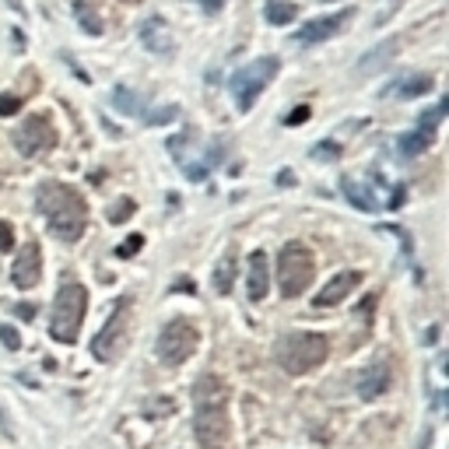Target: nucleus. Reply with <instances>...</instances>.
<instances>
[{
	"mask_svg": "<svg viewBox=\"0 0 449 449\" xmlns=\"http://www.w3.org/2000/svg\"><path fill=\"white\" fill-rule=\"evenodd\" d=\"M0 341H4V348H8V351H18V348H21V341H18V330H14V326H0Z\"/></svg>",
	"mask_w": 449,
	"mask_h": 449,
	"instance_id": "473e14b6",
	"label": "nucleus"
},
{
	"mask_svg": "<svg viewBox=\"0 0 449 449\" xmlns=\"http://www.w3.org/2000/svg\"><path fill=\"white\" fill-rule=\"evenodd\" d=\"M39 211L49 221V232L60 239V243H77L88 228V207L84 197L67 186V183H56V179H46L39 186Z\"/></svg>",
	"mask_w": 449,
	"mask_h": 449,
	"instance_id": "f03ea898",
	"label": "nucleus"
},
{
	"mask_svg": "<svg viewBox=\"0 0 449 449\" xmlns=\"http://www.w3.org/2000/svg\"><path fill=\"white\" fill-rule=\"evenodd\" d=\"M337 155H341V144L337 141H323V144H316L313 151H309V158H330V162H337Z\"/></svg>",
	"mask_w": 449,
	"mask_h": 449,
	"instance_id": "bb28decb",
	"label": "nucleus"
},
{
	"mask_svg": "<svg viewBox=\"0 0 449 449\" xmlns=\"http://www.w3.org/2000/svg\"><path fill=\"white\" fill-rule=\"evenodd\" d=\"M137 36H141V46H144L147 53H155V56H172V53H175V39H172V32H169L165 18H158V14L144 18L141 28H137Z\"/></svg>",
	"mask_w": 449,
	"mask_h": 449,
	"instance_id": "f8f14e48",
	"label": "nucleus"
},
{
	"mask_svg": "<svg viewBox=\"0 0 449 449\" xmlns=\"http://www.w3.org/2000/svg\"><path fill=\"white\" fill-rule=\"evenodd\" d=\"M309 116H313V109H309V106H295V109L284 116V127H298V123H306Z\"/></svg>",
	"mask_w": 449,
	"mask_h": 449,
	"instance_id": "c756f323",
	"label": "nucleus"
},
{
	"mask_svg": "<svg viewBox=\"0 0 449 449\" xmlns=\"http://www.w3.org/2000/svg\"><path fill=\"white\" fill-rule=\"evenodd\" d=\"M354 18V11L351 8H341L337 14H323V18H313L306 28H298V43H302V46H316V43H326V39H334L337 32H341V28L348 25Z\"/></svg>",
	"mask_w": 449,
	"mask_h": 449,
	"instance_id": "9d476101",
	"label": "nucleus"
},
{
	"mask_svg": "<svg viewBox=\"0 0 449 449\" xmlns=\"http://www.w3.org/2000/svg\"><path fill=\"white\" fill-rule=\"evenodd\" d=\"M341 190H344V197L358 207V211H379V200H376V193L369 190V186H362V183H358V179H351V175H344L341 179Z\"/></svg>",
	"mask_w": 449,
	"mask_h": 449,
	"instance_id": "6ab92c4d",
	"label": "nucleus"
},
{
	"mask_svg": "<svg viewBox=\"0 0 449 449\" xmlns=\"http://www.w3.org/2000/svg\"><path fill=\"white\" fill-rule=\"evenodd\" d=\"M112 106H116L119 112L134 116V119H144V116H147V99L137 95L130 84H116V88H112Z\"/></svg>",
	"mask_w": 449,
	"mask_h": 449,
	"instance_id": "a211bd4d",
	"label": "nucleus"
},
{
	"mask_svg": "<svg viewBox=\"0 0 449 449\" xmlns=\"http://www.w3.org/2000/svg\"><path fill=\"white\" fill-rule=\"evenodd\" d=\"M197 344H200L197 326L190 319H172L158 334V358L165 365H183L186 358L197 351Z\"/></svg>",
	"mask_w": 449,
	"mask_h": 449,
	"instance_id": "0eeeda50",
	"label": "nucleus"
},
{
	"mask_svg": "<svg viewBox=\"0 0 449 449\" xmlns=\"http://www.w3.org/2000/svg\"><path fill=\"white\" fill-rule=\"evenodd\" d=\"M358 281H362V274L358 271H344V274H334L330 281H326L319 291H316V298H313V306L316 309H334V306H341L344 298L358 288Z\"/></svg>",
	"mask_w": 449,
	"mask_h": 449,
	"instance_id": "4468645a",
	"label": "nucleus"
},
{
	"mask_svg": "<svg viewBox=\"0 0 449 449\" xmlns=\"http://www.w3.org/2000/svg\"><path fill=\"white\" fill-rule=\"evenodd\" d=\"M390 379H393V365H390V354H379L372 365H365V372L358 376V397L362 400H376L390 390Z\"/></svg>",
	"mask_w": 449,
	"mask_h": 449,
	"instance_id": "9b49d317",
	"label": "nucleus"
},
{
	"mask_svg": "<svg viewBox=\"0 0 449 449\" xmlns=\"http://www.w3.org/2000/svg\"><path fill=\"white\" fill-rule=\"evenodd\" d=\"M134 215V200H119L116 207H109V221L112 225H119V221H127Z\"/></svg>",
	"mask_w": 449,
	"mask_h": 449,
	"instance_id": "c85d7f7f",
	"label": "nucleus"
},
{
	"mask_svg": "<svg viewBox=\"0 0 449 449\" xmlns=\"http://www.w3.org/2000/svg\"><path fill=\"white\" fill-rule=\"evenodd\" d=\"M193 435L200 449H225L228 446V386L218 376H200L193 383Z\"/></svg>",
	"mask_w": 449,
	"mask_h": 449,
	"instance_id": "f257e3e1",
	"label": "nucleus"
},
{
	"mask_svg": "<svg viewBox=\"0 0 449 449\" xmlns=\"http://www.w3.org/2000/svg\"><path fill=\"white\" fill-rule=\"evenodd\" d=\"M200 8H204L207 14H218V11L225 8V0H200Z\"/></svg>",
	"mask_w": 449,
	"mask_h": 449,
	"instance_id": "c9c22d12",
	"label": "nucleus"
},
{
	"mask_svg": "<svg viewBox=\"0 0 449 449\" xmlns=\"http://www.w3.org/2000/svg\"><path fill=\"white\" fill-rule=\"evenodd\" d=\"M298 18V8L295 4H288V0H271V4H267V21L271 25H291Z\"/></svg>",
	"mask_w": 449,
	"mask_h": 449,
	"instance_id": "4be33fe9",
	"label": "nucleus"
},
{
	"mask_svg": "<svg viewBox=\"0 0 449 449\" xmlns=\"http://www.w3.org/2000/svg\"><path fill=\"white\" fill-rule=\"evenodd\" d=\"M175 116H179V106H162V109H155L151 116H144V119H147L151 127H162V123H172Z\"/></svg>",
	"mask_w": 449,
	"mask_h": 449,
	"instance_id": "a878e982",
	"label": "nucleus"
},
{
	"mask_svg": "<svg viewBox=\"0 0 449 449\" xmlns=\"http://www.w3.org/2000/svg\"><path fill=\"white\" fill-rule=\"evenodd\" d=\"M183 175L190 183H204L207 179V162H183Z\"/></svg>",
	"mask_w": 449,
	"mask_h": 449,
	"instance_id": "cd10ccee",
	"label": "nucleus"
},
{
	"mask_svg": "<svg viewBox=\"0 0 449 449\" xmlns=\"http://www.w3.org/2000/svg\"><path fill=\"white\" fill-rule=\"evenodd\" d=\"M21 112V99L18 95H0V116H14Z\"/></svg>",
	"mask_w": 449,
	"mask_h": 449,
	"instance_id": "2f4dec72",
	"label": "nucleus"
},
{
	"mask_svg": "<svg viewBox=\"0 0 449 449\" xmlns=\"http://www.w3.org/2000/svg\"><path fill=\"white\" fill-rule=\"evenodd\" d=\"M404 204V186H393L390 190V207H400Z\"/></svg>",
	"mask_w": 449,
	"mask_h": 449,
	"instance_id": "e433bc0d",
	"label": "nucleus"
},
{
	"mask_svg": "<svg viewBox=\"0 0 449 449\" xmlns=\"http://www.w3.org/2000/svg\"><path fill=\"white\" fill-rule=\"evenodd\" d=\"M141 246H144V235H137V232H134V235H127V239H123V243H119V246H116V256H123V260H130V256H134V253H137Z\"/></svg>",
	"mask_w": 449,
	"mask_h": 449,
	"instance_id": "393cba45",
	"label": "nucleus"
},
{
	"mask_svg": "<svg viewBox=\"0 0 449 449\" xmlns=\"http://www.w3.org/2000/svg\"><path fill=\"white\" fill-rule=\"evenodd\" d=\"M14 246V228L8 221H0V253H8Z\"/></svg>",
	"mask_w": 449,
	"mask_h": 449,
	"instance_id": "72a5a7b5",
	"label": "nucleus"
},
{
	"mask_svg": "<svg viewBox=\"0 0 449 449\" xmlns=\"http://www.w3.org/2000/svg\"><path fill=\"white\" fill-rule=\"evenodd\" d=\"M84 313H88V291H84V284H77V281L60 284V291H56V298H53L49 334H53L60 344H74L77 334H81Z\"/></svg>",
	"mask_w": 449,
	"mask_h": 449,
	"instance_id": "7ed1b4c3",
	"label": "nucleus"
},
{
	"mask_svg": "<svg viewBox=\"0 0 449 449\" xmlns=\"http://www.w3.org/2000/svg\"><path fill=\"white\" fill-rule=\"evenodd\" d=\"M74 18H77V25L84 28L88 36H102V18H99V11L88 4V0H77V4H74Z\"/></svg>",
	"mask_w": 449,
	"mask_h": 449,
	"instance_id": "aec40b11",
	"label": "nucleus"
},
{
	"mask_svg": "<svg viewBox=\"0 0 449 449\" xmlns=\"http://www.w3.org/2000/svg\"><path fill=\"white\" fill-rule=\"evenodd\" d=\"M14 147L21 155H28V158H36V155H43V151H49V147L56 144V130H53V123L46 116H28L25 123L14 130Z\"/></svg>",
	"mask_w": 449,
	"mask_h": 449,
	"instance_id": "1a4fd4ad",
	"label": "nucleus"
},
{
	"mask_svg": "<svg viewBox=\"0 0 449 449\" xmlns=\"http://www.w3.org/2000/svg\"><path fill=\"white\" fill-rule=\"evenodd\" d=\"M278 71H281V60H278V56H256L253 64L239 67V71L232 74L228 92L235 95L239 112H250V109L256 106V99L263 95V88L278 77Z\"/></svg>",
	"mask_w": 449,
	"mask_h": 449,
	"instance_id": "39448f33",
	"label": "nucleus"
},
{
	"mask_svg": "<svg viewBox=\"0 0 449 449\" xmlns=\"http://www.w3.org/2000/svg\"><path fill=\"white\" fill-rule=\"evenodd\" d=\"M446 116V102H439L435 109H428L422 119H417V130H425V134H432L435 137V127H439V119Z\"/></svg>",
	"mask_w": 449,
	"mask_h": 449,
	"instance_id": "b1692460",
	"label": "nucleus"
},
{
	"mask_svg": "<svg viewBox=\"0 0 449 449\" xmlns=\"http://www.w3.org/2000/svg\"><path fill=\"white\" fill-rule=\"evenodd\" d=\"M397 49H400V43L397 39H386V43H379V46H372L362 60L354 64V71L358 74H365V77H372V74H379V71H386L393 64V56H397Z\"/></svg>",
	"mask_w": 449,
	"mask_h": 449,
	"instance_id": "2eb2a0df",
	"label": "nucleus"
},
{
	"mask_svg": "<svg viewBox=\"0 0 449 449\" xmlns=\"http://www.w3.org/2000/svg\"><path fill=\"white\" fill-rule=\"evenodd\" d=\"M127 319H130V298H119L112 316H109V323L92 341V354L99 358V362H112V358L119 354V348H123V334H127Z\"/></svg>",
	"mask_w": 449,
	"mask_h": 449,
	"instance_id": "6e6552de",
	"label": "nucleus"
},
{
	"mask_svg": "<svg viewBox=\"0 0 449 449\" xmlns=\"http://www.w3.org/2000/svg\"><path fill=\"white\" fill-rule=\"evenodd\" d=\"M313 271H316V260H313V250L306 243H288L281 253H278V288H281V298H298L309 281H313Z\"/></svg>",
	"mask_w": 449,
	"mask_h": 449,
	"instance_id": "423d86ee",
	"label": "nucleus"
},
{
	"mask_svg": "<svg viewBox=\"0 0 449 449\" xmlns=\"http://www.w3.org/2000/svg\"><path fill=\"white\" fill-rule=\"evenodd\" d=\"M232 284H235V256L228 253V256L218 263V271H215V291H218V295H228Z\"/></svg>",
	"mask_w": 449,
	"mask_h": 449,
	"instance_id": "5701e85b",
	"label": "nucleus"
},
{
	"mask_svg": "<svg viewBox=\"0 0 449 449\" xmlns=\"http://www.w3.org/2000/svg\"><path fill=\"white\" fill-rule=\"evenodd\" d=\"M14 313H18V319H28V323L36 319V306H32V302H21V306H14Z\"/></svg>",
	"mask_w": 449,
	"mask_h": 449,
	"instance_id": "f704fd0d",
	"label": "nucleus"
},
{
	"mask_svg": "<svg viewBox=\"0 0 449 449\" xmlns=\"http://www.w3.org/2000/svg\"><path fill=\"white\" fill-rule=\"evenodd\" d=\"M11 281L18 288H36L43 281V250H39V243H28L18 253V260L11 267Z\"/></svg>",
	"mask_w": 449,
	"mask_h": 449,
	"instance_id": "ddd939ff",
	"label": "nucleus"
},
{
	"mask_svg": "<svg viewBox=\"0 0 449 449\" xmlns=\"http://www.w3.org/2000/svg\"><path fill=\"white\" fill-rule=\"evenodd\" d=\"M246 291H250V298H253V302L267 298V291H271V274H267V253H263V250H253V253H250Z\"/></svg>",
	"mask_w": 449,
	"mask_h": 449,
	"instance_id": "dca6fc26",
	"label": "nucleus"
},
{
	"mask_svg": "<svg viewBox=\"0 0 449 449\" xmlns=\"http://www.w3.org/2000/svg\"><path fill=\"white\" fill-rule=\"evenodd\" d=\"M425 92H432V74H400L383 92V99H417Z\"/></svg>",
	"mask_w": 449,
	"mask_h": 449,
	"instance_id": "f3484780",
	"label": "nucleus"
},
{
	"mask_svg": "<svg viewBox=\"0 0 449 449\" xmlns=\"http://www.w3.org/2000/svg\"><path fill=\"white\" fill-rule=\"evenodd\" d=\"M190 137H193V130H186V134H179V137H172V141H169V151H172V158H175V162L183 158V147L190 144Z\"/></svg>",
	"mask_w": 449,
	"mask_h": 449,
	"instance_id": "7c9ffc66",
	"label": "nucleus"
},
{
	"mask_svg": "<svg viewBox=\"0 0 449 449\" xmlns=\"http://www.w3.org/2000/svg\"><path fill=\"white\" fill-rule=\"evenodd\" d=\"M428 144H432V134H425V130H411V134L397 137V147H400V155H407V158L422 155Z\"/></svg>",
	"mask_w": 449,
	"mask_h": 449,
	"instance_id": "412c9836",
	"label": "nucleus"
},
{
	"mask_svg": "<svg viewBox=\"0 0 449 449\" xmlns=\"http://www.w3.org/2000/svg\"><path fill=\"white\" fill-rule=\"evenodd\" d=\"M274 354H278V365L288 376H306V372H313L316 365L326 362L330 344L319 334H288V337H281Z\"/></svg>",
	"mask_w": 449,
	"mask_h": 449,
	"instance_id": "20e7f679",
	"label": "nucleus"
}]
</instances>
